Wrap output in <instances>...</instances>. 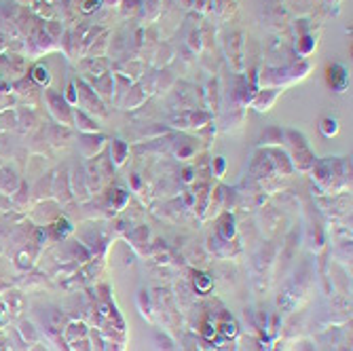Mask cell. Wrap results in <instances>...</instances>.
I'll use <instances>...</instances> for the list:
<instances>
[{
    "label": "cell",
    "instance_id": "6da1fadb",
    "mask_svg": "<svg viewBox=\"0 0 353 351\" xmlns=\"http://www.w3.org/2000/svg\"><path fill=\"white\" fill-rule=\"evenodd\" d=\"M34 79H36L38 83H47V81H49V74H47V70H45L43 66L34 68Z\"/></svg>",
    "mask_w": 353,
    "mask_h": 351
}]
</instances>
